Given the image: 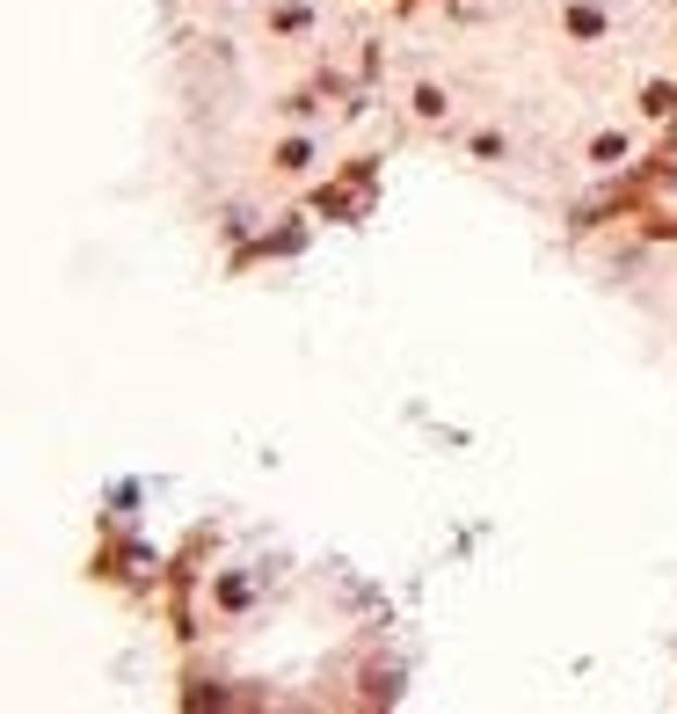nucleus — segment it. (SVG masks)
<instances>
[{
    "mask_svg": "<svg viewBox=\"0 0 677 714\" xmlns=\"http://www.w3.org/2000/svg\"><path fill=\"white\" fill-rule=\"evenodd\" d=\"M590 153H598V168H612V161H627V139H598Z\"/></svg>",
    "mask_w": 677,
    "mask_h": 714,
    "instance_id": "obj_1",
    "label": "nucleus"
}]
</instances>
